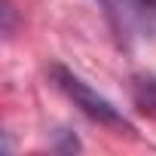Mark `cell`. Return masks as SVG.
Wrapping results in <instances>:
<instances>
[{"label": "cell", "instance_id": "1", "mask_svg": "<svg viewBox=\"0 0 156 156\" xmlns=\"http://www.w3.org/2000/svg\"><path fill=\"white\" fill-rule=\"evenodd\" d=\"M49 73H52V83H55V86L73 101V107H80L89 119H95L98 126L116 129V132H135L132 122L122 116V110H119L110 98H104L98 89H92L83 76H76L70 67H64V64H52Z\"/></svg>", "mask_w": 156, "mask_h": 156}, {"label": "cell", "instance_id": "2", "mask_svg": "<svg viewBox=\"0 0 156 156\" xmlns=\"http://www.w3.org/2000/svg\"><path fill=\"white\" fill-rule=\"evenodd\" d=\"M101 6H104V12H107L113 31H116L122 40L135 37V34L141 31V25L150 19V16L141 9L138 0H101Z\"/></svg>", "mask_w": 156, "mask_h": 156}, {"label": "cell", "instance_id": "3", "mask_svg": "<svg viewBox=\"0 0 156 156\" xmlns=\"http://www.w3.org/2000/svg\"><path fill=\"white\" fill-rule=\"evenodd\" d=\"M132 98L141 110H156V76L153 73L132 76Z\"/></svg>", "mask_w": 156, "mask_h": 156}, {"label": "cell", "instance_id": "4", "mask_svg": "<svg viewBox=\"0 0 156 156\" xmlns=\"http://www.w3.org/2000/svg\"><path fill=\"white\" fill-rule=\"evenodd\" d=\"M3 34L12 37V22H16V6H12V0H3Z\"/></svg>", "mask_w": 156, "mask_h": 156}, {"label": "cell", "instance_id": "5", "mask_svg": "<svg viewBox=\"0 0 156 156\" xmlns=\"http://www.w3.org/2000/svg\"><path fill=\"white\" fill-rule=\"evenodd\" d=\"M138 3H141V9H144L150 19H156V0H138Z\"/></svg>", "mask_w": 156, "mask_h": 156}]
</instances>
